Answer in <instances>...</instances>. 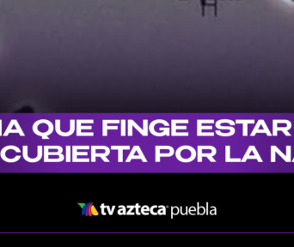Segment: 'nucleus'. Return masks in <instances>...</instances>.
<instances>
[{"instance_id": "31", "label": "nucleus", "mask_w": 294, "mask_h": 247, "mask_svg": "<svg viewBox=\"0 0 294 247\" xmlns=\"http://www.w3.org/2000/svg\"><path fill=\"white\" fill-rule=\"evenodd\" d=\"M197 136H214V133L213 132H203V131H202V132H201V131H200V132H197Z\"/></svg>"}, {"instance_id": "45", "label": "nucleus", "mask_w": 294, "mask_h": 247, "mask_svg": "<svg viewBox=\"0 0 294 247\" xmlns=\"http://www.w3.org/2000/svg\"><path fill=\"white\" fill-rule=\"evenodd\" d=\"M292 162H294V158H293V159H292Z\"/></svg>"}, {"instance_id": "24", "label": "nucleus", "mask_w": 294, "mask_h": 247, "mask_svg": "<svg viewBox=\"0 0 294 247\" xmlns=\"http://www.w3.org/2000/svg\"><path fill=\"white\" fill-rule=\"evenodd\" d=\"M286 149H287V154H286V156H287L288 162H290V161H292V159H291V149H292V148H291L290 145H287Z\"/></svg>"}, {"instance_id": "1", "label": "nucleus", "mask_w": 294, "mask_h": 247, "mask_svg": "<svg viewBox=\"0 0 294 247\" xmlns=\"http://www.w3.org/2000/svg\"><path fill=\"white\" fill-rule=\"evenodd\" d=\"M28 149L29 147L28 145H23L22 146V157L28 162L30 163H36L40 161V159L42 158V154H43V147L41 145H38L37 146V156L36 158H29L28 155Z\"/></svg>"}, {"instance_id": "7", "label": "nucleus", "mask_w": 294, "mask_h": 247, "mask_svg": "<svg viewBox=\"0 0 294 247\" xmlns=\"http://www.w3.org/2000/svg\"><path fill=\"white\" fill-rule=\"evenodd\" d=\"M15 124V119H11V122H10V124H9V126H8L7 129L5 130V132L3 134V136H9V134H11V133H18L19 135H20V131L18 130L17 129L16 130H12V126H14Z\"/></svg>"}, {"instance_id": "12", "label": "nucleus", "mask_w": 294, "mask_h": 247, "mask_svg": "<svg viewBox=\"0 0 294 247\" xmlns=\"http://www.w3.org/2000/svg\"><path fill=\"white\" fill-rule=\"evenodd\" d=\"M129 121L131 122V124H132V126H133V127H135V128H136V129H137V130H138V131H139V132H140V134L142 135V136H148V133L145 132V130H144L143 129H141V128H140V126H138V125H137L136 123H135V122L133 121V120H132V119H129Z\"/></svg>"}, {"instance_id": "29", "label": "nucleus", "mask_w": 294, "mask_h": 247, "mask_svg": "<svg viewBox=\"0 0 294 247\" xmlns=\"http://www.w3.org/2000/svg\"><path fill=\"white\" fill-rule=\"evenodd\" d=\"M275 154H276V152L274 150V149L271 146V162H275V161H276Z\"/></svg>"}, {"instance_id": "8", "label": "nucleus", "mask_w": 294, "mask_h": 247, "mask_svg": "<svg viewBox=\"0 0 294 247\" xmlns=\"http://www.w3.org/2000/svg\"><path fill=\"white\" fill-rule=\"evenodd\" d=\"M176 130H187V126H176V122L175 119H172L171 121V136H176Z\"/></svg>"}, {"instance_id": "34", "label": "nucleus", "mask_w": 294, "mask_h": 247, "mask_svg": "<svg viewBox=\"0 0 294 247\" xmlns=\"http://www.w3.org/2000/svg\"><path fill=\"white\" fill-rule=\"evenodd\" d=\"M199 149H211V150H217L215 148L212 146H198Z\"/></svg>"}, {"instance_id": "20", "label": "nucleus", "mask_w": 294, "mask_h": 247, "mask_svg": "<svg viewBox=\"0 0 294 247\" xmlns=\"http://www.w3.org/2000/svg\"><path fill=\"white\" fill-rule=\"evenodd\" d=\"M252 152L254 153V155H255V157H256V160L258 161V162H261V163H262V162H263L262 159L261 158V156H260V154H258V151L256 150L255 147V146H253V145H252Z\"/></svg>"}, {"instance_id": "36", "label": "nucleus", "mask_w": 294, "mask_h": 247, "mask_svg": "<svg viewBox=\"0 0 294 247\" xmlns=\"http://www.w3.org/2000/svg\"><path fill=\"white\" fill-rule=\"evenodd\" d=\"M77 136H94V133L93 132H80L78 134H77Z\"/></svg>"}, {"instance_id": "38", "label": "nucleus", "mask_w": 294, "mask_h": 247, "mask_svg": "<svg viewBox=\"0 0 294 247\" xmlns=\"http://www.w3.org/2000/svg\"><path fill=\"white\" fill-rule=\"evenodd\" d=\"M72 148H74L76 149H90L89 146H72Z\"/></svg>"}, {"instance_id": "22", "label": "nucleus", "mask_w": 294, "mask_h": 247, "mask_svg": "<svg viewBox=\"0 0 294 247\" xmlns=\"http://www.w3.org/2000/svg\"><path fill=\"white\" fill-rule=\"evenodd\" d=\"M212 126H201V124H197V132L201 131L202 130H212Z\"/></svg>"}, {"instance_id": "18", "label": "nucleus", "mask_w": 294, "mask_h": 247, "mask_svg": "<svg viewBox=\"0 0 294 247\" xmlns=\"http://www.w3.org/2000/svg\"><path fill=\"white\" fill-rule=\"evenodd\" d=\"M222 123H228V124H230V126H235V125H236V123H235L234 121H232V120H230V119H220V120H219V121L216 122L215 126H217V125H220V124H222Z\"/></svg>"}, {"instance_id": "3", "label": "nucleus", "mask_w": 294, "mask_h": 247, "mask_svg": "<svg viewBox=\"0 0 294 247\" xmlns=\"http://www.w3.org/2000/svg\"><path fill=\"white\" fill-rule=\"evenodd\" d=\"M277 124H278V123L275 121V119H273V136H278V131L280 130V131H282L286 136H291V134L289 133V131H288V130H289V128H288L287 126V127H277Z\"/></svg>"}, {"instance_id": "21", "label": "nucleus", "mask_w": 294, "mask_h": 247, "mask_svg": "<svg viewBox=\"0 0 294 247\" xmlns=\"http://www.w3.org/2000/svg\"><path fill=\"white\" fill-rule=\"evenodd\" d=\"M261 125H262V127H263V130H266V134H267L268 136H272V133L270 132V130H268V126L266 125L265 121H264L263 119H261Z\"/></svg>"}, {"instance_id": "42", "label": "nucleus", "mask_w": 294, "mask_h": 247, "mask_svg": "<svg viewBox=\"0 0 294 247\" xmlns=\"http://www.w3.org/2000/svg\"><path fill=\"white\" fill-rule=\"evenodd\" d=\"M134 207H135V206H131V207H129L130 210L127 212V213H126V215H133V214H132L131 212H132V210H133V208H134Z\"/></svg>"}, {"instance_id": "4", "label": "nucleus", "mask_w": 294, "mask_h": 247, "mask_svg": "<svg viewBox=\"0 0 294 247\" xmlns=\"http://www.w3.org/2000/svg\"><path fill=\"white\" fill-rule=\"evenodd\" d=\"M216 153H217L216 151H212L210 154H202L201 149H198V161H199V162H201V161H202V157H205V156H206V157H207L208 160L211 161V162H215L216 161L212 158V156L215 155Z\"/></svg>"}, {"instance_id": "37", "label": "nucleus", "mask_w": 294, "mask_h": 247, "mask_svg": "<svg viewBox=\"0 0 294 247\" xmlns=\"http://www.w3.org/2000/svg\"><path fill=\"white\" fill-rule=\"evenodd\" d=\"M78 121L79 123H81V124H83V123H86V124H93L94 123L93 119H90V120H88V119H85V120L78 119Z\"/></svg>"}, {"instance_id": "17", "label": "nucleus", "mask_w": 294, "mask_h": 247, "mask_svg": "<svg viewBox=\"0 0 294 247\" xmlns=\"http://www.w3.org/2000/svg\"><path fill=\"white\" fill-rule=\"evenodd\" d=\"M236 124H255V120L254 119H237L236 122H235Z\"/></svg>"}, {"instance_id": "15", "label": "nucleus", "mask_w": 294, "mask_h": 247, "mask_svg": "<svg viewBox=\"0 0 294 247\" xmlns=\"http://www.w3.org/2000/svg\"><path fill=\"white\" fill-rule=\"evenodd\" d=\"M71 149L72 147L71 146H66V155H65V161L66 162H70V161H72V155H71Z\"/></svg>"}, {"instance_id": "5", "label": "nucleus", "mask_w": 294, "mask_h": 247, "mask_svg": "<svg viewBox=\"0 0 294 247\" xmlns=\"http://www.w3.org/2000/svg\"><path fill=\"white\" fill-rule=\"evenodd\" d=\"M111 149H118V162L123 161V149H130L129 146H111Z\"/></svg>"}, {"instance_id": "10", "label": "nucleus", "mask_w": 294, "mask_h": 247, "mask_svg": "<svg viewBox=\"0 0 294 247\" xmlns=\"http://www.w3.org/2000/svg\"><path fill=\"white\" fill-rule=\"evenodd\" d=\"M10 149H13V150L16 151L17 153H20V152H21L20 149H19L17 146H14V145H7V146H5V147L3 148V149L0 150V154H6V152H7L8 150H10Z\"/></svg>"}, {"instance_id": "47", "label": "nucleus", "mask_w": 294, "mask_h": 247, "mask_svg": "<svg viewBox=\"0 0 294 247\" xmlns=\"http://www.w3.org/2000/svg\"><path fill=\"white\" fill-rule=\"evenodd\" d=\"M0 158H1V156H0Z\"/></svg>"}, {"instance_id": "26", "label": "nucleus", "mask_w": 294, "mask_h": 247, "mask_svg": "<svg viewBox=\"0 0 294 247\" xmlns=\"http://www.w3.org/2000/svg\"><path fill=\"white\" fill-rule=\"evenodd\" d=\"M198 124H213L214 123V120L213 119H207V120H204V119H198L197 120Z\"/></svg>"}, {"instance_id": "39", "label": "nucleus", "mask_w": 294, "mask_h": 247, "mask_svg": "<svg viewBox=\"0 0 294 247\" xmlns=\"http://www.w3.org/2000/svg\"><path fill=\"white\" fill-rule=\"evenodd\" d=\"M260 126H261V119H259L258 120V122H257V124H256V126H255V128H254V130H252V132H251V134H253V133L255 132V130H258L259 129V127H260ZM250 134V135H251Z\"/></svg>"}, {"instance_id": "25", "label": "nucleus", "mask_w": 294, "mask_h": 247, "mask_svg": "<svg viewBox=\"0 0 294 247\" xmlns=\"http://www.w3.org/2000/svg\"><path fill=\"white\" fill-rule=\"evenodd\" d=\"M250 152H252V145L248 148V150L246 151V153H245V154H244V158H243V159H242V161H241L242 162H246V161H245V158L247 157L248 155H249Z\"/></svg>"}, {"instance_id": "28", "label": "nucleus", "mask_w": 294, "mask_h": 247, "mask_svg": "<svg viewBox=\"0 0 294 247\" xmlns=\"http://www.w3.org/2000/svg\"><path fill=\"white\" fill-rule=\"evenodd\" d=\"M126 120L122 119L121 120V136H126Z\"/></svg>"}, {"instance_id": "6", "label": "nucleus", "mask_w": 294, "mask_h": 247, "mask_svg": "<svg viewBox=\"0 0 294 247\" xmlns=\"http://www.w3.org/2000/svg\"><path fill=\"white\" fill-rule=\"evenodd\" d=\"M240 158H230V146H225V162H241Z\"/></svg>"}, {"instance_id": "19", "label": "nucleus", "mask_w": 294, "mask_h": 247, "mask_svg": "<svg viewBox=\"0 0 294 247\" xmlns=\"http://www.w3.org/2000/svg\"><path fill=\"white\" fill-rule=\"evenodd\" d=\"M215 126L216 128H218L219 130H229L230 131H231V132H236V130L234 129L233 127H231V126H221L220 125H217Z\"/></svg>"}, {"instance_id": "44", "label": "nucleus", "mask_w": 294, "mask_h": 247, "mask_svg": "<svg viewBox=\"0 0 294 247\" xmlns=\"http://www.w3.org/2000/svg\"><path fill=\"white\" fill-rule=\"evenodd\" d=\"M140 206H139L138 204H137L136 206H135V208H136V213H137V215H140V211H139V208H140Z\"/></svg>"}, {"instance_id": "40", "label": "nucleus", "mask_w": 294, "mask_h": 247, "mask_svg": "<svg viewBox=\"0 0 294 247\" xmlns=\"http://www.w3.org/2000/svg\"><path fill=\"white\" fill-rule=\"evenodd\" d=\"M47 147L48 149H62L61 146H48V145H47Z\"/></svg>"}, {"instance_id": "2", "label": "nucleus", "mask_w": 294, "mask_h": 247, "mask_svg": "<svg viewBox=\"0 0 294 247\" xmlns=\"http://www.w3.org/2000/svg\"><path fill=\"white\" fill-rule=\"evenodd\" d=\"M75 120L71 119L70 120V130L68 132H63L60 130V119H56L55 120V130L59 136H65H65H70L75 131Z\"/></svg>"}, {"instance_id": "35", "label": "nucleus", "mask_w": 294, "mask_h": 247, "mask_svg": "<svg viewBox=\"0 0 294 247\" xmlns=\"http://www.w3.org/2000/svg\"><path fill=\"white\" fill-rule=\"evenodd\" d=\"M156 149H169V150H173L174 149L170 146H156Z\"/></svg>"}, {"instance_id": "46", "label": "nucleus", "mask_w": 294, "mask_h": 247, "mask_svg": "<svg viewBox=\"0 0 294 247\" xmlns=\"http://www.w3.org/2000/svg\"><path fill=\"white\" fill-rule=\"evenodd\" d=\"M292 1H293V2H294V0H292Z\"/></svg>"}, {"instance_id": "16", "label": "nucleus", "mask_w": 294, "mask_h": 247, "mask_svg": "<svg viewBox=\"0 0 294 247\" xmlns=\"http://www.w3.org/2000/svg\"><path fill=\"white\" fill-rule=\"evenodd\" d=\"M272 147L273 148V149H274V150H275V152H276L277 154H279V155H280V157L282 158V159H283L284 161H286V162H288V161H287V156H286V154H284L283 153H282V152H281V151L280 150V149H278V148L276 147V146H273V145H272Z\"/></svg>"}, {"instance_id": "13", "label": "nucleus", "mask_w": 294, "mask_h": 247, "mask_svg": "<svg viewBox=\"0 0 294 247\" xmlns=\"http://www.w3.org/2000/svg\"><path fill=\"white\" fill-rule=\"evenodd\" d=\"M72 160H75L76 158H77V156H78V155H87V154H88V152H86V151H84V152H78V151H77V149H74V148H72Z\"/></svg>"}, {"instance_id": "32", "label": "nucleus", "mask_w": 294, "mask_h": 247, "mask_svg": "<svg viewBox=\"0 0 294 247\" xmlns=\"http://www.w3.org/2000/svg\"><path fill=\"white\" fill-rule=\"evenodd\" d=\"M243 136H248V124H243Z\"/></svg>"}, {"instance_id": "23", "label": "nucleus", "mask_w": 294, "mask_h": 247, "mask_svg": "<svg viewBox=\"0 0 294 247\" xmlns=\"http://www.w3.org/2000/svg\"><path fill=\"white\" fill-rule=\"evenodd\" d=\"M91 148L95 149H104L106 152H108V154L110 153V149L107 146H91Z\"/></svg>"}, {"instance_id": "30", "label": "nucleus", "mask_w": 294, "mask_h": 247, "mask_svg": "<svg viewBox=\"0 0 294 247\" xmlns=\"http://www.w3.org/2000/svg\"><path fill=\"white\" fill-rule=\"evenodd\" d=\"M73 162H89L90 161V159L89 158H82V159H78V158H76L75 160H72Z\"/></svg>"}, {"instance_id": "9", "label": "nucleus", "mask_w": 294, "mask_h": 247, "mask_svg": "<svg viewBox=\"0 0 294 247\" xmlns=\"http://www.w3.org/2000/svg\"><path fill=\"white\" fill-rule=\"evenodd\" d=\"M108 130H118V126H108V123L102 120V136H108Z\"/></svg>"}, {"instance_id": "14", "label": "nucleus", "mask_w": 294, "mask_h": 247, "mask_svg": "<svg viewBox=\"0 0 294 247\" xmlns=\"http://www.w3.org/2000/svg\"><path fill=\"white\" fill-rule=\"evenodd\" d=\"M64 160H65V156L63 154H61L59 157L56 158V159H49L48 158L44 162H60V161H63Z\"/></svg>"}, {"instance_id": "41", "label": "nucleus", "mask_w": 294, "mask_h": 247, "mask_svg": "<svg viewBox=\"0 0 294 247\" xmlns=\"http://www.w3.org/2000/svg\"><path fill=\"white\" fill-rule=\"evenodd\" d=\"M108 124H119L120 120H105Z\"/></svg>"}, {"instance_id": "27", "label": "nucleus", "mask_w": 294, "mask_h": 247, "mask_svg": "<svg viewBox=\"0 0 294 247\" xmlns=\"http://www.w3.org/2000/svg\"><path fill=\"white\" fill-rule=\"evenodd\" d=\"M216 134H218V135L220 136H232V135H234V133L231 132V131H230L229 133H222V132H220L219 130H216Z\"/></svg>"}, {"instance_id": "43", "label": "nucleus", "mask_w": 294, "mask_h": 247, "mask_svg": "<svg viewBox=\"0 0 294 247\" xmlns=\"http://www.w3.org/2000/svg\"><path fill=\"white\" fill-rule=\"evenodd\" d=\"M3 136L2 134V119H0V136Z\"/></svg>"}, {"instance_id": "11", "label": "nucleus", "mask_w": 294, "mask_h": 247, "mask_svg": "<svg viewBox=\"0 0 294 247\" xmlns=\"http://www.w3.org/2000/svg\"><path fill=\"white\" fill-rule=\"evenodd\" d=\"M0 156H1V159H2L3 161H6V162H8V163L17 162V161H19V160H20V158H21L20 155H17V156H16V157H14V158H8L5 154H1Z\"/></svg>"}, {"instance_id": "33", "label": "nucleus", "mask_w": 294, "mask_h": 247, "mask_svg": "<svg viewBox=\"0 0 294 247\" xmlns=\"http://www.w3.org/2000/svg\"><path fill=\"white\" fill-rule=\"evenodd\" d=\"M128 136H133V126H132V124H131V122L129 120H128Z\"/></svg>"}]
</instances>
